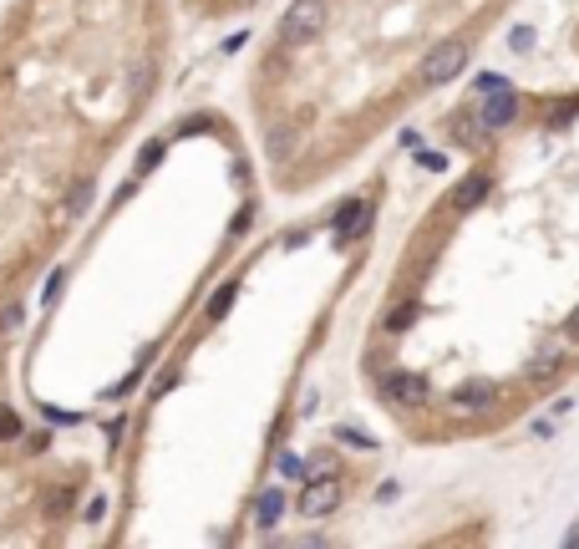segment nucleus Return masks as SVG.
<instances>
[{
    "mask_svg": "<svg viewBox=\"0 0 579 549\" xmlns=\"http://www.w3.org/2000/svg\"><path fill=\"white\" fill-rule=\"evenodd\" d=\"M234 295H239V285H219V290H214V300H208V320H224L229 316V306H234Z\"/></svg>",
    "mask_w": 579,
    "mask_h": 549,
    "instance_id": "9b49d317",
    "label": "nucleus"
},
{
    "mask_svg": "<svg viewBox=\"0 0 579 549\" xmlns=\"http://www.w3.org/2000/svg\"><path fill=\"white\" fill-rule=\"evenodd\" d=\"M452 132H458L468 148H488V138H493V128H488V123H483L478 113H463L458 123H452Z\"/></svg>",
    "mask_w": 579,
    "mask_h": 549,
    "instance_id": "9d476101",
    "label": "nucleus"
},
{
    "mask_svg": "<svg viewBox=\"0 0 579 549\" xmlns=\"http://www.w3.org/2000/svg\"><path fill=\"white\" fill-rule=\"evenodd\" d=\"M386 397L401 402V407H417V402H427V377H417V371H391V377H386Z\"/></svg>",
    "mask_w": 579,
    "mask_h": 549,
    "instance_id": "423d86ee",
    "label": "nucleus"
},
{
    "mask_svg": "<svg viewBox=\"0 0 579 549\" xmlns=\"http://www.w3.org/2000/svg\"><path fill=\"white\" fill-rule=\"evenodd\" d=\"M280 519H285V494H280V488H265V494L255 498V529H265V534H270Z\"/></svg>",
    "mask_w": 579,
    "mask_h": 549,
    "instance_id": "6e6552de",
    "label": "nucleus"
},
{
    "mask_svg": "<svg viewBox=\"0 0 579 549\" xmlns=\"http://www.w3.org/2000/svg\"><path fill=\"white\" fill-rule=\"evenodd\" d=\"M478 117L488 123L493 132L498 128H508V123H518V92L514 87H498V92H488V103L478 107Z\"/></svg>",
    "mask_w": 579,
    "mask_h": 549,
    "instance_id": "39448f33",
    "label": "nucleus"
},
{
    "mask_svg": "<svg viewBox=\"0 0 579 549\" xmlns=\"http://www.w3.org/2000/svg\"><path fill=\"white\" fill-rule=\"evenodd\" d=\"M11 437H21V417L11 407H0V443H11Z\"/></svg>",
    "mask_w": 579,
    "mask_h": 549,
    "instance_id": "ddd939ff",
    "label": "nucleus"
},
{
    "mask_svg": "<svg viewBox=\"0 0 579 549\" xmlns=\"http://www.w3.org/2000/svg\"><path fill=\"white\" fill-rule=\"evenodd\" d=\"M321 26H325V0H295L280 21V41L285 46H305V41L321 36Z\"/></svg>",
    "mask_w": 579,
    "mask_h": 549,
    "instance_id": "f03ea898",
    "label": "nucleus"
},
{
    "mask_svg": "<svg viewBox=\"0 0 579 549\" xmlns=\"http://www.w3.org/2000/svg\"><path fill=\"white\" fill-rule=\"evenodd\" d=\"M412 320H417V306H401V310H391V316H386V331H407Z\"/></svg>",
    "mask_w": 579,
    "mask_h": 549,
    "instance_id": "4468645a",
    "label": "nucleus"
},
{
    "mask_svg": "<svg viewBox=\"0 0 579 549\" xmlns=\"http://www.w3.org/2000/svg\"><path fill=\"white\" fill-rule=\"evenodd\" d=\"M569 336H579V310H574V320H569Z\"/></svg>",
    "mask_w": 579,
    "mask_h": 549,
    "instance_id": "5701e85b",
    "label": "nucleus"
},
{
    "mask_svg": "<svg viewBox=\"0 0 579 549\" xmlns=\"http://www.w3.org/2000/svg\"><path fill=\"white\" fill-rule=\"evenodd\" d=\"M488 189H493L488 173H468V179L458 183V193H452V209H463V214H468V209H478L483 199H488Z\"/></svg>",
    "mask_w": 579,
    "mask_h": 549,
    "instance_id": "0eeeda50",
    "label": "nucleus"
},
{
    "mask_svg": "<svg viewBox=\"0 0 579 549\" xmlns=\"http://www.w3.org/2000/svg\"><path fill=\"white\" fill-rule=\"evenodd\" d=\"M498 397H503V392H498V382H483V377H478V382H463L458 392H452V412L473 417V412H488Z\"/></svg>",
    "mask_w": 579,
    "mask_h": 549,
    "instance_id": "20e7f679",
    "label": "nucleus"
},
{
    "mask_svg": "<svg viewBox=\"0 0 579 549\" xmlns=\"http://www.w3.org/2000/svg\"><path fill=\"white\" fill-rule=\"evenodd\" d=\"M158 158H163V142H148V148H142V158H138V173H148Z\"/></svg>",
    "mask_w": 579,
    "mask_h": 549,
    "instance_id": "a211bd4d",
    "label": "nucleus"
},
{
    "mask_svg": "<svg viewBox=\"0 0 579 549\" xmlns=\"http://www.w3.org/2000/svg\"><path fill=\"white\" fill-rule=\"evenodd\" d=\"M565 544H569V549H579V524H574V529L565 534Z\"/></svg>",
    "mask_w": 579,
    "mask_h": 549,
    "instance_id": "4be33fe9",
    "label": "nucleus"
},
{
    "mask_svg": "<svg viewBox=\"0 0 579 549\" xmlns=\"http://www.w3.org/2000/svg\"><path fill=\"white\" fill-rule=\"evenodd\" d=\"M341 478H310L305 484V494H300V514L305 519H325V514H335L341 509Z\"/></svg>",
    "mask_w": 579,
    "mask_h": 549,
    "instance_id": "7ed1b4c3",
    "label": "nucleus"
},
{
    "mask_svg": "<svg viewBox=\"0 0 579 549\" xmlns=\"http://www.w3.org/2000/svg\"><path fill=\"white\" fill-rule=\"evenodd\" d=\"M335 437H341V443H346V447H376V437L356 433V427H341V433H335Z\"/></svg>",
    "mask_w": 579,
    "mask_h": 549,
    "instance_id": "f3484780",
    "label": "nucleus"
},
{
    "mask_svg": "<svg viewBox=\"0 0 579 549\" xmlns=\"http://www.w3.org/2000/svg\"><path fill=\"white\" fill-rule=\"evenodd\" d=\"M554 367H559V361H554V357H539V361H528V382H544V377H554Z\"/></svg>",
    "mask_w": 579,
    "mask_h": 549,
    "instance_id": "dca6fc26",
    "label": "nucleus"
},
{
    "mask_svg": "<svg viewBox=\"0 0 579 549\" xmlns=\"http://www.w3.org/2000/svg\"><path fill=\"white\" fill-rule=\"evenodd\" d=\"M280 473L285 478H305V458L300 453H280Z\"/></svg>",
    "mask_w": 579,
    "mask_h": 549,
    "instance_id": "2eb2a0df",
    "label": "nucleus"
},
{
    "mask_svg": "<svg viewBox=\"0 0 579 549\" xmlns=\"http://www.w3.org/2000/svg\"><path fill=\"white\" fill-rule=\"evenodd\" d=\"M290 148H295V128L270 132V153H275V158H290Z\"/></svg>",
    "mask_w": 579,
    "mask_h": 549,
    "instance_id": "f8f14e48",
    "label": "nucleus"
},
{
    "mask_svg": "<svg viewBox=\"0 0 579 549\" xmlns=\"http://www.w3.org/2000/svg\"><path fill=\"white\" fill-rule=\"evenodd\" d=\"M417 163H422V168H432V173H442V168H448V158H442V153H432V148H422V153H417Z\"/></svg>",
    "mask_w": 579,
    "mask_h": 549,
    "instance_id": "aec40b11",
    "label": "nucleus"
},
{
    "mask_svg": "<svg viewBox=\"0 0 579 549\" xmlns=\"http://www.w3.org/2000/svg\"><path fill=\"white\" fill-rule=\"evenodd\" d=\"M514 52H534V26H514Z\"/></svg>",
    "mask_w": 579,
    "mask_h": 549,
    "instance_id": "6ab92c4d",
    "label": "nucleus"
},
{
    "mask_svg": "<svg viewBox=\"0 0 579 549\" xmlns=\"http://www.w3.org/2000/svg\"><path fill=\"white\" fill-rule=\"evenodd\" d=\"M366 219H372V209L361 204V199H346L341 214H335V234H341V240H356V234L366 230Z\"/></svg>",
    "mask_w": 579,
    "mask_h": 549,
    "instance_id": "1a4fd4ad",
    "label": "nucleus"
},
{
    "mask_svg": "<svg viewBox=\"0 0 579 549\" xmlns=\"http://www.w3.org/2000/svg\"><path fill=\"white\" fill-rule=\"evenodd\" d=\"M478 87H483V92H498V87H508V82L493 77V72H488V77H478Z\"/></svg>",
    "mask_w": 579,
    "mask_h": 549,
    "instance_id": "412c9836",
    "label": "nucleus"
},
{
    "mask_svg": "<svg viewBox=\"0 0 579 549\" xmlns=\"http://www.w3.org/2000/svg\"><path fill=\"white\" fill-rule=\"evenodd\" d=\"M463 66H468V41H438L432 52L422 56V82L427 87H448L452 77H463Z\"/></svg>",
    "mask_w": 579,
    "mask_h": 549,
    "instance_id": "f257e3e1",
    "label": "nucleus"
}]
</instances>
